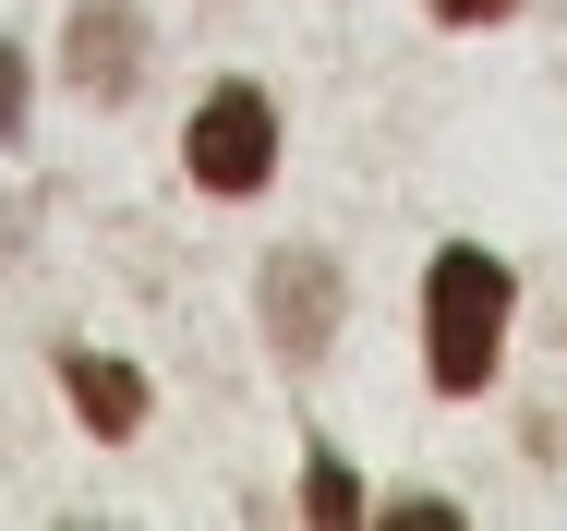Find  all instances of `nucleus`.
I'll return each mask as SVG.
<instances>
[{
    "label": "nucleus",
    "mask_w": 567,
    "mask_h": 531,
    "mask_svg": "<svg viewBox=\"0 0 567 531\" xmlns=\"http://www.w3.org/2000/svg\"><path fill=\"white\" fill-rule=\"evenodd\" d=\"M61 61H73V85H85L97 109H121L133 73H145V12H133V0H85L73 37H61Z\"/></svg>",
    "instance_id": "nucleus-4"
},
{
    "label": "nucleus",
    "mask_w": 567,
    "mask_h": 531,
    "mask_svg": "<svg viewBox=\"0 0 567 531\" xmlns=\"http://www.w3.org/2000/svg\"><path fill=\"white\" fill-rule=\"evenodd\" d=\"M0 133H24V49L0 37Z\"/></svg>",
    "instance_id": "nucleus-7"
},
{
    "label": "nucleus",
    "mask_w": 567,
    "mask_h": 531,
    "mask_svg": "<svg viewBox=\"0 0 567 531\" xmlns=\"http://www.w3.org/2000/svg\"><path fill=\"white\" fill-rule=\"evenodd\" d=\"M447 24H495V12H519V0H435Z\"/></svg>",
    "instance_id": "nucleus-8"
},
{
    "label": "nucleus",
    "mask_w": 567,
    "mask_h": 531,
    "mask_svg": "<svg viewBox=\"0 0 567 531\" xmlns=\"http://www.w3.org/2000/svg\"><path fill=\"white\" fill-rule=\"evenodd\" d=\"M182 157H194L206 194H254V182L278 170V98H266V85H218V98L194 109V145H182Z\"/></svg>",
    "instance_id": "nucleus-2"
},
{
    "label": "nucleus",
    "mask_w": 567,
    "mask_h": 531,
    "mask_svg": "<svg viewBox=\"0 0 567 531\" xmlns=\"http://www.w3.org/2000/svg\"><path fill=\"white\" fill-rule=\"evenodd\" d=\"M302 520H315V531H362V483H350L339 447H315V459H302Z\"/></svg>",
    "instance_id": "nucleus-6"
},
{
    "label": "nucleus",
    "mask_w": 567,
    "mask_h": 531,
    "mask_svg": "<svg viewBox=\"0 0 567 531\" xmlns=\"http://www.w3.org/2000/svg\"><path fill=\"white\" fill-rule=\"evenodd\" d=\"M61 387H73L85 435H133V423H145V375L110 362V350H61Z\"/></svg>",
    "instance_id": "nucleus-5"
},
{
    "label": "nucleus",
    "mask_w": 567,
    "mask_h": 531,
    "mask_svg": "<svg viewBox=\"0 0 567 531\" xmlns=\"http://www.w3.org/2000/svg\"><path fill=\"white\" fill-rule=\"evenodd\" d=\"M266 338H278V362H315L339 338V266L327 254H278L266 266Z\"/></svg>",
    "instance_id": "nucleus-3"
},
{
    "label": "nucleus",
    "mask_w": 567,
    "mask_h": 531,
    "mask_svg": "<svg viewBox=\"0 0 567 531\" xmlns=\"http://www.w3.org/2000/svg\"><path fill=\"white\" fill-rule=\"evenodd\" d=\"M495 350H507V266L447 242L435 278H423V375H435V399H483Z\"/></svg>",
    "instance_id": "nucleus-1"
}]
</instances>
